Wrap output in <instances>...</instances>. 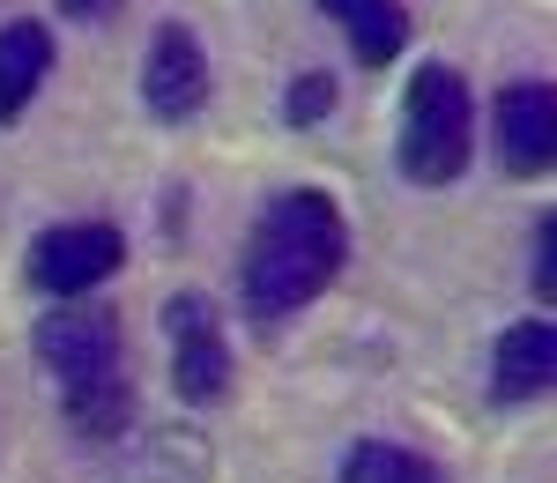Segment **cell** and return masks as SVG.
Returning <instances> with one entry per match:
<instances>
[{
    "mask_svg": "<svg viewBox=\"0 0 557 483\" xmlns=\"http://www.w3.org/2000/svg\"><path fill=\"white\" fill-rule=\"evenodd\" d=\"M343 261H349V216L335 209V194H320V186L275 194L246 231V268H238L246 312L260 327L290 320L343 275Z\"/></svg>",
    "mask_w": 557,
    "mask_h": 483,
    "instance_id": "6da1fadb",
    "label": "cell"
},
{
    "mask_svg": "<svg viewBox=\"0 0 557 483\" xmlns=\"http://www.w3.org/2000/svg\"><path fill=\"white\" fill-rule=\"evenodd\" d=\"M164 335H172V387H178V401L209 409V401L231 395V343H223V327H215L209 298L178 290L172 306H164Z\"/></svg>",
    "mask_w": 557,
    "mask_h": 483,
    "instance_id": "5b68a950",
    "label": "cell"
},
{
    "mask_svg": "<svg viewBox=\"0 0 557 483\" xmlns=\"http://www.w3.org/2000/svg\"><path fill=\"white\" fill-rule=\"evenodd\" d=\"M141 104L157 120H194L209 104V52L194 45L186 23H164L141 52Z\"/></svg>",
    "mask_w": 557,
    "mask_h": 483,
    "instance_id": "52a82bcc",
    "label": "cell"
},
{
    "mask_svg": "<svg viewBox=\"0 0 557 483\" xmlns=\"http://www.w3.org/2000/svg\"><path fill=\"white\" fill-rule=\"evenodd\" d=\"M127 268V238H120V223H52L30 238V290L45 298H89L97 283H112Z\"/></svg>",
    "mask_w": 557,
    "mask_h": 483,
    "instance_id": "3957f363",
    "label": "cell"
},
{
    "mask_svg": "<svg viewBox=\"0 0 557 483\" xmlns=\"http://www.w3.org/2000/svg\"><path fill=\"white\" fill-rule=\"evenodd\" d=\"M127 0H60V15H75V23H112Z\"/></svg>",
    "mask_w": 557,
    "mask_h": 483,
    "instance_id": "9a60e30c",
    "label": "cell"
},
{
    "mask_svg": "<svg viewBox=\"0 0 557 483\" xmlns=\"http://www.w3.org/2000/svg\"><path fill=\"white\" fill-rule=\"evenodd\" d=\"M52 75V30L45 23H8L0 30V120H23L30 97Z\"/></svg>",
    "mask_w": 557,
    "mask_h": 483,
    "instance_id": "9c48e42d",
    "label": "cell"
},
{
    "mask_svg": "<svg viewBox=\"0 0 557 483\" xmlns=\"http://www.w3.org/2000/svg\"><path fill=\"white\" fill-rule=\"evenodd\" d=\"M320 8L349 30V52H357L364 67H386V60L409 45V8H401V0H320Z\"/></svg>",
    "mask_w": 557,
    "mask_h": 483,
    "instance_id": "30bf717a",
    "label": "cell"
},
{
    "mask_svg": "<svg viewBox=\"0 0 557 483\" xmlns=\"http://www.w3.org/2000/svg\"><path fill=\"white\" fill-rule=\"evenodd\" d=\"M557 380V327L550 320H520L491 343V401H535Z\"/></svg>",
    "mask_w": 557,
    "mask_h": 483,
    "instance_id": "ba28073f",
    "label": "cell"
},
{
    "mask_svg": "<svg viewBox=\"0 0 557 483\" xmlns=\"http://www.w3.org/2000/svg\"><path fill=\"white\" fill-rule=\"evenodd\" d=\"M343 483H446L438 461H424L417 446H394V439H364L343 454Z\"/></svg>",
    "mask_w": 557,
    "mask_h": 483,
    "instance_id": "7c38bea8",
    "label": "cell"
},
{
    "mask_svg": "<svg viewBox=\"0 0 557 483\" xmlns=\"http://www.w3.org/2000/svg\"><path fill=\"white\" fill-rule=\"evenodd\" d=\"M491 157L506 178H543L557 164V89L506 83L491 104Z\"/></svg>",
    "mask_w": 557,
    "mask_h": 483,
    "instance_id": "8992f818",
    "label": "cell"
},
{
    "mask_svg": "<svg viewBox=\"0 0 557 483\" xmlns=\"http://www.w3.org/2000/svg\"><path fill=\"white\" fill-rule=\"evenodd\" d=\"M67 424L83 432V439H120L134 424V387L127 372H112V380H89V387H67Z\"/></svg>",
    "mask_w": 557,
    "mask_h": 483,
    "instance_id": "8fae6325",
    "label": "cell"
},
{
    "mask_svg": "<svg viewBox=\"0 0 557 483\" xmlns=\"http://www.w3.org/2000/svg\"><path fill=\"white\" fill-rule=\"evenodd\" d=\"M394 157L417 186H454L475 157V97L469 75L446 67V60H424L409 75V97H401V134H394Z\"/></svg>",
    "mask_w": 557,
    "mask_h": 483,
    "instance_id": "7a4b0ae2",
    "label": "cell"
},
{
    "mask_svg": "<svg viewBox=\"0 0 557 483\" xmlns=\"http://www.w3.org/2000/svg\"><path fill=\"white\" fill-rule=\"evenodd\" d=\"M335 97H343V89H335V75H327V67H305V75H290L283 120H290V127H320V120L335 112Z\"/></svg>",
    "mask_w": 557,
    "mask_h": 483,
    "instance_id": "4fadbf2b",
    "label": "cell"
},
{
    "mask_svg": "<svg viewBox=\"0 0 557 483\" xmlns=\"http://www.w3.org/2000/svg\"><path fill=\"white\" fill-rule=\"evenodd\" d=\"M550 253H557V216H543L535 223V298H543V306L557 298V261Z\"/></svg>",
    "mask_w": 557,
    "mask_h": 483,
    "instance_id": "5bb4252c",
    "label": "cell"
},
{
    "mask_svg": "<svg viewBox=\"0 0 557 483\" xmlns=\"http://www.w3.org/2000/svg\"><path fill=\"white\" fill-rule=\"evenodd\" d=\"M38 357H45V372L60 380V395L89 387V380H112L120 372V320L104 306L67 298V306H52L38 320Z\"/></svg>",
    "mask_w": 557,
    "mask_h": 483,
    "instance_id": "277c9868",
    "label": "cell"
}]
</instances>
